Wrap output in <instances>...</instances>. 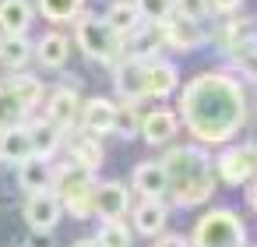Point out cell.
<instances>
[{"instance_id":"cell-1","label":"cell","mask_w":257,"mask_h":247,"mask_svg":"<svg viewBox=\"0 0 257 247\" xmlns=\"http://www.w3.org/2000/svg\"><path fill=\"white\" fill-rule=\"evenodd\" d=\"M180 120L201 145H225L246 124V92L232 74H197L180 92Z\"/></svg>"},{"instance_id":"cell-2","label":"cell","mask_w":257,"mask_h":247,"mask_svg":"<svg viewBox=\"0 0 257 247\" xmlns=\"http://www.w3.org/2000/svg\"><path fill=\"white\" fill-rule=\"evenodd\" d=\"M162 173H166V191L173 194L176 205H204L215 191V166L201 145H173L162 155Z\"/></svg>"},{"instance_id":"cell-3","label":"cell","mask_w":257,"mask_h":247,"mask_svg":"<svg viewBox=\"0 0 257 247\" xmlns=\"http://www.w3.org/2000/svg\"><path fill=\"white\" fill-rule=\"evenodd\" d=\"M50 191L57 194L60 208H67L74 219L95 215V173H88V170H81V166H74V162L57 166Z\"/></svg>"},{"instance_id":"cell-4","label":"cell","mask_w":257,"mask_h":247,"mask_svg":"<svg viewBox=\"0 0 257 247\" xmlns=\"http://www.w3.org/2000/svg\"><path fill=\"white\" fill-rule=\"evenodd\" d=\"M190 247H246V229L243 219L229 208H211L197 219L194 226V243Z\"/></svg>"},{"instance_id":"cell-5","label":"cell","mask_w":257,"mask_h":247,"mask_svg":"<svg viewBox=\"0 0 257 247\" xmlns=\"http://www.w3.org/2000/svg\"><path fill=\"white\" fill-rule=\"evenodd\" d=\"M74 22H78V25H74L78 50H81L88 60H95V64H116V60L123 57V39H120L102 18L85 15V18H74Z\"/></svg>"},{"instance_id":"cell-6","label":"cell","mask_w":257,"mask_h":247,"mask_svg":"<svg viewBox=\"0 0 257 247\" xmlns=\"http://www.w3.org/2000/svg\"><path fill=\"white\" fill-rule=\"evenodd\" d=\"M211 166H215V180H222V184H229V187L246 184V180L253 177V166H257V148H253V141L232 145V148H225V152L218 155V162H211Z\"/></svg>"},{"instance_id":"cell-7","label":"cell","mask_w":257,"mask_h":247,"mask_svg":"<svg viewBox=\"0 0 257 247\" xmlns=\"http://www.w3.org/2000/svg\"><path fill=\"white\" fill-rule=\"evenodd\" d=\"M60 212L64 208H60V201H57L53 191H36L25 201V222L36 233H53V226L60 222Z\"/></svg>"},{"instance_id":"cell-8","label":"cell","mask_w":257,"mask_h":247,"mask_svg":"<svg viewBox=\"0 0 257 247\" xmlns=\"http://www.w3.org/2000/svg\"><path fill=\"white\" fill-rule=\"evenodd\" d=\"M176 131H180V117H176L173 110L155 106V110L141 113V127H138V134H141L148 145H169V141L176 138Z\"/></svg>"},{"instance_id":"cell-9","label":"cell","mask_w":257,"mask_h":247,"mask_svg":"<svg viewBox=\"0 0 257 247\" xmlns=\"http://www.w3.org/2000/svg\"><path fill=\"white\" fill-rule=\"evenodd\" d=\"M166 36H162V22H148V25H138L127 39H123V57L131 60H152L159 57Z\"/></svg>"},{"instance_id":"cell-10","label":"cell","mask_w":257,"mask_h":247,"mask_svg":"<svg viewBox=\"0 0 257 247\" xmlns=\"http://www.w3.org/2000/svg\"><path fill=\"white\" fill-rule=\"evenodd\" d=\"M113 85L127 103H141L145 99V60L120 57L113 64Z\"/></svg>"},{"instance_id":"cell-11","label":"cell","mask_w":257,"mask_h":247,"mask_svg":"<svg viewBox=\"0 0 257 247\" xmlns=\"http://www.w3.org/2000/svg\"><path fill=\"white\" fill-rule=\"evenodd\" d=\"M78 113H81V106H78V92L71 85H60L46 103V124H53L60 134L78 124Z\"/></svg>"},{"instance_id":"cell-12","label":"cell","mask_w":257,"mask_h":247,"mask_svg":"<svg viewBox=\"0 0 257 247\" xmlns=\"http://www.w3.org/2000/svg\"><path fill=\"white\" fill-rule=\"evenodd\" d=\"M180 81V71L176 64L162 60V57H152L145 60V99H166Z\"/></svg>"},{"instance_id":"cell-13","label":"cell","mask_w":257,"mask_h":247,"mask_svg":"<svg viewBox=\"0 0 257 247\" xmlns=\"http://www.w3.org/2000/svg\"><path fill=\"white\" fill-rule=\"evenodd\" d=\"M131 208V194L123 184H95V215L106 219H123Z\"/></svg>"},{"instance_id":"cell-14","label":"cell","mask_w":257,"mask_h":247,"mask_svg":"<svg viewBox=\"0 0 257 247\" xmlns=\"http://www.w3.org/2000/svg\"><path fill=\"white\" fill-rule=\"evenodd\" d=\"M162 36H166V43H169L173 50H194V46L204 43L201 22H187V18H176V15H169V18L162 22Z\"/></svg>"},{"instance_id":"cell-15","label":"cell","mask_w":257,"mask_h":247,"mask_svg":"<svg viewBox=\"0 0 257 247\" xmlns=\"http://www.w3.org/2000/svg\"><path fill=\"white\" fill-rule=\"evenodd\" d=\"M113 113H116V106L109 103V99H88L85 106H81V127L88 131V134H95V138H102V134H109L113 131Z\"/></svg>"},{"instance_id":"cell-16","label":"cell","mask_w":257,"mask_h":247,"mask_svg":"<svg viewBox=\"0 0 257 247\" xmlns=\"http://www.w3.org/2000/svg\"><path fill=\"white\" fill-rule=\"evenodd\" d=\"M102 159H106V152H102V141H99L95 134L81 131V134L71 138V162H74V166L95 173V170L102 166Z\"/></svg>"},{"instance_id":"cell-17","label":"cell","mask_w":257,"mask_h":247,"mask_svg":"<svg viewBox=\"0 0 257 247\" xmlns=\"http://www.w3.org/2000/svg\"><path fill=\"white\" fill-rule=\"evenodd\" d=\"M18 184H22L29 194H36V191H50V184H53L50 159H43V155H29L25 162H18Z\"/></svg>"},{"instance_id":"cell-18","label":"cell","mask_w":257,"mask_h":247,"mask_svg":"<svg viewBox=\"0 0 257 247\" xmlns=\"http://www.w3.org/2000/svg\"><path fill=\"white\" fill-rule=\"evenodd\" d=\"M36 57H39L43 67L57 71V67H64L67 57H71V39H67L64 32H46V36L36 43Z\"/></svg>"},{"instance_id":"cell-19","label":"cell","mask_w":257,"mask_h":247,"mask_svg":"<svg viewBox=\"0 0 257 247\" xmlns=\"http://www.w3.org/2000/svg\"><path fill=\"white\" fill-rule=\"evenodd\" d=\"M32 155V138H29V127H8V131H0V159H8V162H25Z\"/></svg>"},{"instance_id":"cell-20","label":"cell","mask_w":257,"mask_h":247,"mask_svg":"<svg viewBox=\"0 0 257 247\" xmlns=\"http://www.w3.org/2000/svg\"><path fill=\"white\" fill-rule=\"evenodd\" d=\"M166 219H169V212H166V205H162L159 198H145V201L134 208V226H138V233H145V236L162 233Z\"/></svg>"},{"instance_id":"cell-21","label":"cell","mask_w":257,"mask_h":247,"mask_svg":"<svg viewBox=\"0 0 257 247\" xmlns=\"http://www.w3.org/2000/svg\"><path fill=\"white\" fill-rule=\"evenodd\" d=\"M134 191L141 194V198H162L166 194V173H162V166L159 162H138V170H134Z\"/></svg>"},{"instance_id":"cell-22","label":"cell","mask_w":257,"mask_h":247,"mask_svg":"<svg viewBox=\"0 0 257 247\" xmlns=\"http://www.w3.org/2000/svg\"><path fill=\"white\" fill-rule=\"evenodd\" d=\"M29 57H32V43H29L25 32H8L4 39H0V64L4 67L22 71L29 64Z\"/></svg>"},{"instance_id":"cell-23","label":"cell","mask_w":257,"mask_h":247,"mask_svg":"<svg viewBox=\"0 0 257 247\" xmlns=\"http://www.w3.org/2000/svg\"><path fill=\"white\" fill-rule=\"evenodd\" d=\"M32 4L29 0H0V29L4 32H25L32 25Z\"/></svg>"},{"instance_id":"cell-24","label":"cell","mask_w":257,"mask_h":247,"mask_svg":"<svg viewBox=\"0 0 257 247\" xmlns=\"http://www.w3.org/2000/svg\"><path fill=\"white\" fill-rule=\"evenodd\" d=\"M102 22H106L120 39H127V36L141 25V15H138V8L131 4V0H116V4L106 11V18H102Z\"/></svg>"},{"instance_id":"cell-25","label":"cell","mask_w":257,"mask_h":247,"mask_svg":"<svg viewBox=\"0 0 257 247\" xmlns=\"http://www.w3.org/2000/svg\"><path fill=\"white\" fill-rule=\"evenodd\" d=\"M29 138H32V155H43V159H50V155L57 152L60 131H57L53 124H46V120H36V124L29 127Z\"/></svg>"},{"instance_id":"cell-26","label":"cell","mask_w":257,"mask_h":247,"mask_svg":"<svg viewBox=\"0 0 257 247\" xmlns=\"http://www.w3.org/2000/svg\"><path fill=\"white\" fill-rule=\"evenodd\" d=\"M4 89H11V92L22 99V106H25V110H32V106L43 99V81H39V78H32V74H15V78H8V81H4Z\"/></svg>"},{"instance_id":"cell-27","label":"cell","mask_w":257,"mask_h":247,"mask_svg":"<svg viewBox=\"0 0 257 247\" xmlns=\"http://www.w3.org/2000/svg\"><path fill=\"white\" fill-rule=\"evenodd\" d=\"M25 106H22V99L11 92V89H4L0 85V131H8V127H18L22 120H25Z\"/></svg>"},{"instance_id":"cell-28","label":"cell","mask_w":257,"mask_h":247,"mask_svg":"<svg viewBox=\"0 0 257 247\" xmlns=\"http://www.w3.org/2000/svg\"><path fill=\"white\" fill-rule=\"evenodd\" d=\"M85 8V0H39V11L46 22H74Z\"/></svg>"},{"instance_id":"cell-29","label":"cell","mask_w":257,"mask_h":247,"mask_svg":"<svg viewBox=\"0 0 257 247\" xmlns=\"http://www.w3.org/2000/svg\"><path fill=\"white\" fill-rule=\"evenodd\" d=\"M138 127H141V110H138V103L116 106V113H113V131H116L120 138H134Z\"/></svg>"},{"instance_id":"cell-30","label":"cell","mask_w":257,"mask_h":247,"mask_svg":"<svg viewBox=\"0 0 257 247\" xmlns=\"http://www.w3.org/2000/svg\"><path fill=\"white\" fill-rule=\"evenodd\" d=\"M95 240L102 247H131V229L123 226V219H106Z\"/></svg>"},{"instance_id":"cell-31","label":"cell","mask_w":257,"mask_h":247,"mask_svg":"<svg viewBox=\"0 0 257 247\" xmlns=\"http://www.w3.org/2000/svg\"><path fill=\"white\" fill-rule=\"evenodd\" d=\"M173 15L187 22H204L211 15V4L208 0H173Z\"/></svg>"},{"instance_id":"cell-32","label":"cell","mask_w":257,"mask_h":247,"mask_svg":"<svg viewBox=\"0 0 257 247\" xmlns=\"http://www.w3.org/2000/svg\"><path fill=\"white\" fill-rule=\"evenodd\" d=\"M134 8L148 22H166L173 15V0H134Z\"/></svg>"},{"instance_id":"cell-33","label":"cell","mask_w":257,"mask_h":247,"mask_svg":"<svg viewBox=\"0 0 257 247\" xmlns=\"http://www.w3.org/2000/svg\"><path fill=\"white\" fill-rule=\"evenodd\" d=\"M225 53L232 57V64H239V67H246V71H250V64H253V36L239 39V43H236V46H229Z\"/></svg>"},{"instance_id":"cell-34","label":"cell","mask_w":257,"mask_h":247,"mask_svg":"<svg viewBox=\"0 0 257 247\" xmlns=\"http://www.w3.org/2000/svg\"><path fill=\"white\" fill-rule=\"evenodd\" d=\"M208 4H211V11H218V15H232L243 0H208Z\"/></svg>"},{"instance_id":"cell-35","label":"cell","mask_w":257,"mask_h":247,"mask_svg":"<svg viewBox=\"0 0 257 247\" xmlns=\"http://www.w3.org/2000/svg\"><path fill=\"white\" fill-rule=\"evenodd\" d=\"M155 247H190V243H187L183 236H176V233H166V236H162Z\"/></svg>"},{"instance_id":"cell-36","label":"cell","mask_w":257,"mask_h":247,"mask_svg":"<svg viewBox=\"0 0 257 247\" xmlns=\"http://www.w3.org/2000/svg\"><path fill=\"white\" fill-rule=\"evenodd\" d=\"M71 247H102V243H99V240H74Z\"/></svg>"}]
</instances>
